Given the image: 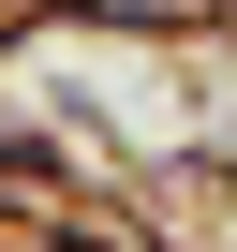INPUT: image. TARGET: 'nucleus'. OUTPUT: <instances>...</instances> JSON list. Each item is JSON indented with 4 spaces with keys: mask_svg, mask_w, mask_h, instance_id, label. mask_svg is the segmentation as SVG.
Listing matches in <instances>:
<instances>
[{
    "mask_svg": "<svg viewBox=\"0 0 237 252\" xmlns=\"http://www.w3.org/2000/svg\"><path fill=\"white\" fill-rule=\"evenodd\" d=\"M104 15H193V0H104Z\"/></svg>",
    "mask_w": 237,
    "mask_h": 252,
    "instance_id": "nucleus-1",
    "label": "nucleus"
}]
</instances>
